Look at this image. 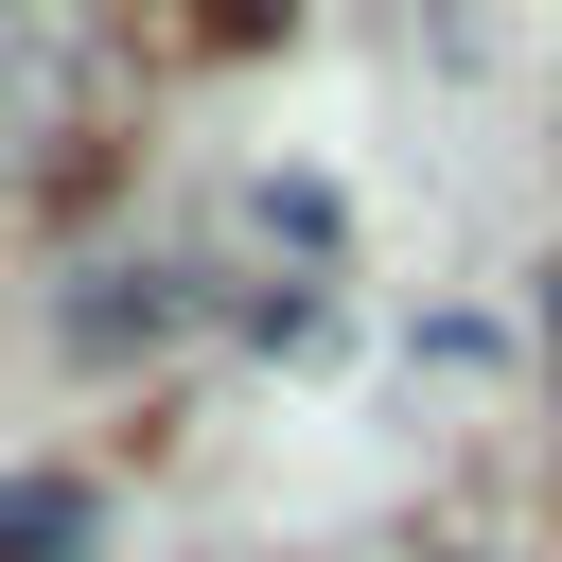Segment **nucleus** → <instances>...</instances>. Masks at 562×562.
<instances>
[{
  "mask_svg": "<svg viewBox=\"0 0 562 562\" xmlns=\"http://www.w3.org/2000/svg\"><path fill=\"white\" fill-rule=\"evenodd\" d=\"M88 544H105V492L88 474H53V457L0 474V562H88Z\"/></svg>",
  "mask_w": 562,
  "mask_h": 562,
  "instance_id": "nucleus-1",
  "label": "nucleus"
},
{
  "mask_svg": "<svg viewBox=\"0 0 562 562\" xmlns=\"http://www.w3.org/2000/svg\"><path fill=\"white\" fill-rule=\"evenodd\" d=\"M544 369H562V263H544Z\"/></svg>",
  "mask_w": 562,
  "mask_h": 562,
  "instance_id": "nucleus-2",
  "label": "nucleus"
}]
</instances>
